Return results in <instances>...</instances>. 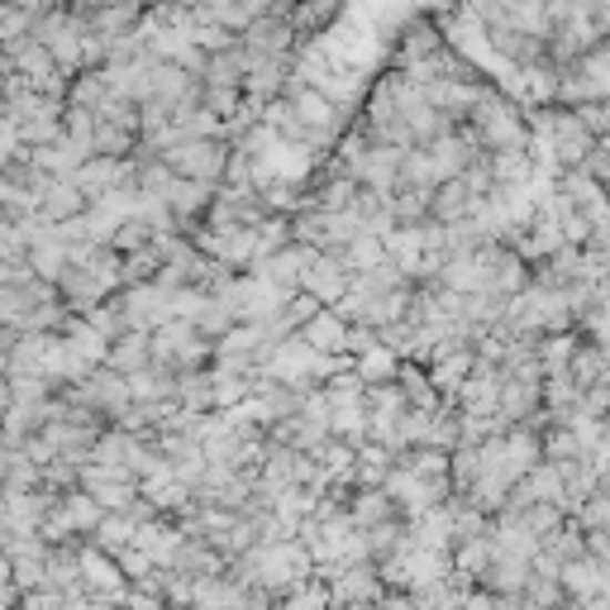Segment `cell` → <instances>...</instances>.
Returning a JSON list of instances; mask_svg holds the SVG:
<instances>
[{
	"mask_svg": "<svg viewBox=\"0 0 610 610\" xmlns=\"http://www.w3.org/2000/svg\"><path fill=\"white\" fill-rule=\"evenodd\" d=\"M124 176H130V167L120 163V157H110V153H91L82 167L72 172V182H77V191H82V196H95L101 201L105 191H115Z\"/></svg>",
	"mask_w": 610,
	"mask_h": 610,
	"instance_id": "2",
	"label": "cell"
},
{
	"mask_svg": "<svg viewBox=\"0 0 610 610\" xmlns=\"http://www.w3.org/2000/svg\"><path fill=\"white\" fill-rule=\"evenodd\" d=\"M481 139L487 143H496V149H501V143H516L520 139V124L506 115V110H491V105H481Z\"/></svg>",
	"mask_w": 610,
	"mask_h": 610,
	"instance_id": "11",
	"label": "cell"
},
{
	"mask_svg": "<svg viewBox=\"0 0 610 610\" xmlns=\"http://www.w3.org/2000/svg\"><path fill=\"white\" fill-rule=\"evenodd\" d=\"M24 258H29V267H34L43 282H58L62 267H68V244L53 234V238H43V244H29Z\"/></svg>",
	"mask_w": 610,
	"mask_h": 610,
	"instance_id": "8",
	"label": "cell"
},
{
	"mask_svg": "<svg viewBox=\"0 0 610 610\" xmlns=\"http://www.w3.org/2000/svg\"><path fill=\"white\" fill-rule=\"evenodd\" d=\"M358 377H363V382H392V377H400L396 348H392V344H367V348L358 353Z\"/></svg>",
	"mask_w": 610,
	"mask_h": 610,
	"instance_id": "9",
	"label": "cell"
},
{
	"mask_svg": "<svg viewBox=\"0 0 610 610\" xmlns=\"http://www.w3.org/2000/svg\"><path fill=\"white\" fill-rule=\"evenodd\" d=\"M110 344H115V339L95 329L91 319H68V348H72V358H82V363H91V367H105Z\"/></svg>",
	"mask_w": 610,
	"mask_h": 610,
	"instance_id": "5",
	"label": "cell"
},
{
	"mask_svg": "<svg viewBox=\"0 0 610 610\" xmlns=\"http://www.w3.org/2000/svg\"><path fill=\"white\" fill-rule=\"evenodd\" d=\"M334 14H339V0H311V6L301 0V10H296V29H319V24H329Z\"/></svg>",
	"mask_w": 610,
	"mask_h": 610,
	"instance_id": "13",
	"label": "cell"
},
{
	"mask_svg": "<svg viewBox=\"0 0 610 610\" xmlns=\"http://www.w3.org/2000/svg\"><path fill=\"white\" fill-rule=\"evenodd\" d=\"M301 334L311 339L319 353H348V319L339 311H329V305H319V311L305 319Z\"/></svg>",
	"mask_w": 610,
	"mask_h": 610,
	"instance_id": "3",
	"label": "cell"
},
{
	"mask_svg": "<svg viewBox=\"0 0 610 610\" xmlns=\"http://www.w3.org/2000/svg\"><path fill=\"white\" fill-rule=\"evenodd\" d=\"M163 157L172 163V172L196 176V182H215V176L230 167V153H224L215 139H201V134H182L176 143H167Z\"/></svg>",
	"mask_w": 610,
	"mask_h": 610,
	"instance_id": "1",
	"label": "cell"
},
{
	"mask_svg": "<svg viewBox=\"0 0 610 610\" xmlns=\"http://www.w3.org/2000/svg\"><path fill=\"white\" fill-rule=\"evenodd\" d=\"M153 363V339H149V329H130L124 339L110 344V358L105 367H115V373H139V367H149Z\"/></svg>",
	"mask_w": 610,
	"mask_h": 610,
	"instance_id": "6",
	"label": "cell"
},
{
	"mask_svg": "<svg viewBox=\"0 0 610 610\" xmlns=\"http://www.w3.org/2000/svg\"><path fill=\"white\" fill-rule=\"evenodd\" d=\"M6 6H20V10H34V14H43V10H48V0H6Z\"/></svg>",
	"mask_w": 610,
	"mask_h": 610,
	"instance_id": "14",
	"label": "cell"
},
{
	"mask_svg": "<svg viewBox=\"0 0 610 610\" xmlns=\"http://www.w3.org/2000/svg\"><path fill=\"white\" fill-rule=\"evenodd\" d=\"M172 392H176V382L167 377V363L157 367V373H153V367H139V373H130V396L134 400H157V396H172Z\"/></svg>",
	"mask_w": 610,
	"mask_h": 610,
	"instance_id": "10",
	"label": "cell"
},
{
	"mask_svg": "<svg viewBox=\"0 0 610 610\" xmlns=\"http://www.w3.org/2000/svg\"><path fill=\"white\" fill-rule=\"evenodd\" d=\"M134 529H139V510H105L101 525H95L91 535H95V543H101L105 553L120 558L134 543Z\"/></svg>",
	"mask_w": 610,
	"mask_h": 610,
	"instance_id": "7",
	"label": "cell"
},
{
	"mask_svg": "<svg viewBox=\"0 0 610 610\" xmlns=\"http://www.w3.org/2000/svg\"><path fill=\"white\" fill-rule=\"evenodd\" d=\"M387 510H392V491H363L358 496V506H353V525H382L387 520Z\"/></svg>",
	"mask_w": 610,
	"mask_h": 610,
	"instance_id": "12",
	"label": "cell"
},
{
	"mask_svg": "<svg viewBox=\"0 0 610 610\" xmlns=\"http://www.w3.org/2000/svg\"><path fill=\"white\" fill-rule=\"evenodd\" d=\"M82 558V582H91V587H101V597H124L120 591V558L115 553H105L101 543H95V549H82L77 553Z\"/></svg>",
	"mask_w": 610,
	"mask_h": 610,
	"instance_id": "4",
	"label": "cell"
}]
</instances>
